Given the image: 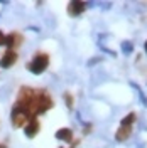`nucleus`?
<instances>
[{"mask_svg":"<svg viewBox=\"0 0 147 148\" xmlns=\"http://www.w3.org/2000/svg\"><path fill=\"white\" fill-rule=\"evenodd\" d=\"M134 121H135V114H134V113H130V114H127V116L122 120V125H130V126H132V123H134Z\"/></svg>","mask_w":147,"mask_h":148,"instance_id":"10","label":"nucleus"},{"mask_svg":"<svg viewBox=\"0 0 147 148\" xmlns=\"http://www.w3.org/2000/svg\"><path fill=\"white\" fill-rule=\"evenodd\" d=\"M5 42H7V36L0 30V46H5Z\"/></svg>","mask_w":147,"mask_h":148,"instance_id":"11","label":"nucleus"},{"mask_svg":"<svg viewBox=\"0 0 147 148\" xmlns=\"http://www.w3.org/2000/svg\"><path fill=\"white\" fill-rule=\"evenodd\" d=\"M56 138L63 140V141H71V140H73V131L69 128H61V130H58Z\"/></svg>","mask_w":147,"mask_h":148,"instance_id":"9","label":"nucleus"},{"mask_svg":"<svg viewBox=\"0 0 147 148\" xmlns=\"http://www.w3.org/2000/svg\"><path fill=\"white\" fill-rule=\"evenodd\" d=\"M0 148H5V147H3V145H0Z\"/></svg>","mask_w":147,"mask_h":148,"instance_id":"13","label":"nucleus"},{"mask_svg":"<svg viewBox=\"0 0 147 148\" xmlns=\"http://www.w3.org/2000/svg\"><path fill=\"white\" fill-rule=\"evenodd\" d=\"M66 101H68V106H69V108L73 106V99H71V96H69V94H66Z\"/></svg>","mask_w":147,"mask_h":148,"instance_id":"12","label":"nucleus"},{"mask_svg":"<svg viewBox=\"0 0 147 148\" xmlns=\"http://www.w3.org/2000/svg\"><path fill=\"white\" fill-rule=\"evenodd\" d=\"M130 133H132V126H130V125H120L115 138L119 140V141H125V140L130 136Z\"/></svg>","mask_w":147,"mask_h":148,"instance_id":"7","label":"nucleus"},{"mask_svg":"<svg viewBox=\"0 0 147 148\" xmlns=\"http://www.w3.org/2000/svg\"><path fill=\"white\" fill-rule=\"evenodd\" d=\"M22 40H24V37L20 36V34H17V32H12V34H9L7 36V46H9L10 51H14L15 47H19L20 44H22Z\"/></svg>","mask_w":147,"mask_h":148,"instance_id":"6","label":"nucleus"},{"mask_svg":"<svg viewBox=\"0 0 147 148\" xmlns=\"http://www.w3.org/2000/svg\"><path fill=\"white\" fill-rule=\"evenodd\" d=\"M83 10H85V3L83 2H69V5H68V12H69V15H80L83 14Z\"/></svg>","mask_w":147,"mask_h":148,"instance_id":"8","label":"nucleus"},{"mask_svg":"<svg viewBox=\"0 0 147 148\" xmlns=\"http://www.w3.org/2000/svg\"><path fill=\"white\" fill-rule=\"evenodd\" d=\"M39 128H41V125H39L37 118H32V120L24 126V131H26V135H27L29 138H34L37 135V131H39Z\"/></svg>","mask_w":147,"mask_h":148,"instance_id":"5","label":"nucleus"},{"mask_svg":"<svg viewBox=\"0 0 147 148\" xmlns=\"http://www.w3.org/2000/svg\"><path fill=\"white\" fill-rule=\"evenodd\" d=\"M15 106L29 111L34 118L53 108V99L46 91H37L32 88H20Z\"/></svg>","mask_w":147,"mask_h":148,"instance_id":"1","label":"nucleus"},{"mask_svg":"<svg viewBox=\"0 0 147 148\" xmlns=\"http://www.w3.org/2000/svg\"><path fill=\"white\" fill-rule=\"evenodd\" d=\"M15 61H17V52L9 49L5 54L0 57V66L5 67V69H9V67H12V66L15 64Z\"/></svg>","mask_w":147,"mask_h":148,"instance_id":"4","label":"nucleus"},{"mask_svg":"<svg viewBox=\"0 0 147 148\" xmlns=\"http://www.w3.org/2000/svg\"><path fill=\"white\" fill-rule=\"evenodd\" d=\"M146 51H147V42H146Z\"/></svg>","mask_w":147,"mask_h":148,"instance_id":"14","label":"nucleus"},{"mask_svg":"<svg viewBox=\"0 0 147 148\" xmlns=\"http://www.w3.org/2000/svg\"><path fill=\"white\" fill-rule=\"evenodd\" d=\"M47 64H49V56L47 54H36L34 57H32V61L27 64V69L31 71V73L34 74H41L46 71Z\"/></svg>","mask_w":147,"mask_h":148,"instance_id":"2","label":"nucleus"},{"mask_svg":"<svg viewBox=\"0 0 147 148\" xmlns=\"http://www.w3.org/2000/svg\"><path fill=\"white\" fill-rule=\"evenodd\" d=\"M32 118H34V116H32L29 111L22 110V108H19V106H14V110H12V125H14L15 128L26 126Z\"/></svg>","mask_w":147,"mask_h":148,"instance_id":"3","label":"nucleus"}]
</instances>
